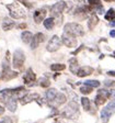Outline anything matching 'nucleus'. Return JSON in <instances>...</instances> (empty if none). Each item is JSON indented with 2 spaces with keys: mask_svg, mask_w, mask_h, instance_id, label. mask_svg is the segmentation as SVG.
Instances as JSON below:
<instances>
[{
  "mask_svg": "<svg viewBox=\"0 0 115 123\" xmlns=\"http://www.w3.org/2000/svg\"><path fill=\"white\" fill-rule=\"evenodd\" d=\"M57 114H59V111L56 110V109H54L53 113H51V115H49V117H54V115H57Z\"/></svg>",
  "mask_w": 115,
  "mask_h": 123,
  "instance_id": "nucleus-37",
  "label": "nucleus"
},
{
  "mask_svg": "<svg viewBox=\"0 0 115 123\" xmlns=\"http://www.w3.org/2000/svg\"><path fill=\"white\" fill-rule=\"evenodd\" d=\"M81 105H82V107H83V109L86 111H89L90 110V100L88 99L87 97H83V98H81Z\"/></svg>",
  "mask_w": 115,
  "mask_h": 123,
  "instance_id": "nucleus-27",
  "label": "nucleus"
},
{
  "mask_svg": "<svg viewBox=\"0 0 115 123\" xmlns=\"http://www.w3.org/2000/svg\"><path fill=\"white\" fill-rule=\"evenodd\" d=\"M46 17V10L45 9H37V10L34 11V14H33V18L35 23H41L42 21L45 19Z\"/></svg>",
  "mask_w": 115,
  "mask_h": 123,
  "instance_id": "nucleus-12",
  "label": "nucleus"
},
{
  "mask_svg": "<svg viewBox=\"0 0 115 123\" xmlns=\"http://www.w3.org/2000/svg\"><path fill=\"white\" fill-rule=\"evenodd\" d=\"M64 32L70 34V35L75 36V37H78V36H83L84 35V30L80 24L75 22H70L67 23L66 25L64 26Z\"/></svg>",
  "mask_w": 115,
  "mask_h": 123,
  "instance_id": "nucleus-1",
  "label": "nucleus"
},
{
  "mask_svg": "<svg viewBox=\"0 0 115 123\" xmlns=\"http://www.w3.org/2000/svg\"><path fill=\"white\" fill-rule=\"evenodd\" d=\"M105 1H109V2H110V1H115V0H105Z\"/></svg>",
  "mask_w": 115,
  "mask_h": 123,
  "instance_id": "nucleus-43",
  "label": "nucleus"
},
{
  "mask_svg": "<svg viewBox=\"0 0 115 123\" xmlns=\"http://www.w3.org/2000/svg\"><path fill=\"white\" fill-rule=\"evenodd\" d=\"M3 113H5V109H3V108L0 105V115H2Z\"/></svg>",
  "mask_w": 115,
  "mask_h": 123,
  "instance_id": "nucleus-40",
  "label": "nucleus"
},
{
  "mask_svg": "<svg viewBox=\"0 0 115 123\" xmlns=\"http://www.w3.org/2000/svg\"><path fill=\"white\" fill-rule=\"evenodd\" d=\"M11 97H12V89L0 90V102L1 103H6Z\"/></svg>",
  "mask_w": 115,
  "mask_h": 123,
  "instance_id": "nucleus-13",
  "label": "nucleus"
},
{
  "mask_svg": "<svg viewBox=\"0 0 115 123\" xmlns=\"http://www.w3.org/2000/svg\"><path fill=\"white\" fill-rule=\"evenodd\" d=\"M23 79H24L25 85H28V86H32V85H34V82H35V80H36V75L34 74V72L32 70V69L29 68L28 70H26L24 77H23Z\"/></svg>",
  "mask_w": 115,
  "mask_h": 123,
  "instance_id": "nucleus-10",
  "label": "nucleus"
},
{
  "mask_svg": "<svg viewBox=\"0 0 115 123\" xmlns=\"http://www.w3.org/2000/svg\"><path fill=\"white\" fill-rule=\"evenodd\" d=\"M45 41V34L41 33V32H38L36 33L35 35H33V38H32V42H31V49H34L36 47H38V45L41 43Z\"/></svg>",
  "mask_w": 115,
  "mask_h": 123,
  "instance_id": "nucleus-9",
  "label": "nucleus"
},
{
  "mask_svg": "<svg viewBox=\"0 0 115 123\" xmlns=\"http://www.w3.org/2000/svg\"><path fill=\"white\" fill-rule=\"evenodd\" d=\"M93 73V68L90 66H83L81 68L78 69V72H77L76 75H78L79 77H87L89 75H91Z\"/></svg>",
  "mask_w": 115,
  "mask_h": 123,
  "instance_id": "nucleus-15",
  "label": "nucleus"
},
{
  "mask_svg": "<svg viewBox=\"0 0 115 123\" xmlns=\"http://www.w3.org/2000/svg\"><path fill=\"white\" fill-rule=\"evenodd\" d=\"M84 85L92 88H98L100 86V81H98V80H87V81H84Z\"/></svg>",
  "mask_w": 115,
  "mask_h": 123,
  "instance_id": "nucleus-28",
  "label": "nucleus"
},
{
  "mask_svg": "<svg viewBox=\"0 0 115 123\" xmlns=\"http://www.w3.org/2000/svg\"><path fill=\"white\" fill-rule=\"evenodd\" d=\"M82 49H83V45H81V46H80V49H77V51H75V52H74V53H72V54H78V53H79L80 51H81Z\"/></svg>",
  "mask_w": 115,
  "mask_h": 123,
  "instance_id": "nucleus-38",
  "label": "nucleus"
},
{
  "mask_svg": "<svg viewBox=\"0 0 115 123\" xmlns=\"http://www.w3.org/2000/svg\"><path fill=\"white\" fill-rule=\"evenodd\" d=\"M32 38H33V34L31 33L30 31H24L21 34V40H22L23 43H25V44H31Z\"/></svg>",
  "mask_w": 115,
  "mask_h": 123,
  "instance_id": "nucleus-17",
  "label": "nucleus"
},
{
  "mask_svg": "<svg viewBox=\"0 0 115 123\" xmlns=\"http://www.w3.org/2000/svg\"><path fill=\"white\" fill-rule=\"evenodd\" d=\"M110 35L112 36V37H115V30H112L110 32Z\"/></svg>",
  "mask_w": 115,
  "mask_h": 123,
  "instance_id": "nucleus-39",
  "label": "nucleus"
},
{
  "mask_svg": "<svg viewBox=\"0 0 115 123\" xmlns=\"http://www.w3.org/2000/svg\"><path fill=\"white\" fill-rule=\"evenodd\" d=\"M25 62V55L23 53L22 49H15L14 54H13V59H12V65L13 68L15 69H20L22 68L23 64Z\"/></svg>",
  "mask_w": 115,
  "mask_h": 123,
  "instance_id": "nucleus-4",
  "label": "nucleus"
},
{
  "mask_svg": "<svg viewBox=\"0 0 115 123\" xmlns=\"http://www.w3.org/2000/svg\"><path fill=\"white\" fill-rule=\"evenodd\" d=\"M26 26H28V25H26V23H20V24L18 25V28L19 29H25Z\"/></svg>",
  "mask_w": 115,
  "mask_h": 123,
  "instance_id": "nucleus-35",
  "label": "nucleus"
},
{
  "mask_svg": "<svg viewBox=\"0 0 115 123\" xmlns=\"http://www.w3.org/2000/svg\"><path fill=\"white\" fill-rule=\"evenodd\" d=\"M60 45H61L60 37H59L58 35H54V36H52V38L49 40L48 44L46 46V49L48 52H56L59 49Z\"/></svg>",
  "mask_w": 115,
  "mask_h": 123,
  "instance_id": "nucleus-6",
  "label": "nucleus"
},
{
  "mask_svg": "<svg viewBox=\"0 0 115 123\" xmlns=\"http://www.w3.org/2000/svg\"><path fill=\"white\" fill-rule=\"evenodd\" d=\"M20 1H21V2H22L24 6H26V8H29V9H30V8H32V5H31L29 1H26V0H20Z\"/></svg>",
  "mask_w": 115,
  "mask_h": 123,
  "instance_id": "nucleus-32",
  "label": "nucleus"
},
{
  "mask_svg": "<svg viewBox=\"0 0 115 123\" xmlns=\"http://www.w3.org/2000/svg\"><path fill=\"white\" fill-rule=\"evenodd\" d=\"M66 68V65L64 64H53L51 65V69L53 72H60V70H64Z\"/></svg>",
  "mask_w": 115,
  "mask_h": 123,
  "instance_id": "nucleus-26",
  "label": "nucleus"
},
{
  "mask_svg": "<svg viewBox=\"0 0 115 123\" xmlns=\"http://www.w3.org/2000/svg\"><path fill=\"white\" fill-rule=\"evenodd\" d=\"M98 23H99V18L95 14H92L89 18V20H88V26H89L90 30H92Z\"/></svg>",
  "mask_w": 115,
  "mask_h": 123,
  "instance_id": "nucleus-22",
  "label": "nucleus"
},
{
  "mask_svg": "<svg viewBox=\"0 0 115 123\" xmlns=\"http://www.w3.org/2000/svg\"><path fill=\"white\" fill-rule=\"evenodd\" d=\"M110 25H111V26H115V21H113V20H112V22L110 23Z\"/></svg>",
  "mask_w": 115,
  "mask_h": 123,
  "instance_id": "nucleus-42",
  "label": "nucleus"
},
{
  "mask_svg": "<svg viewBox=\"0 0 115 123\" xmlns=\"http://www.w3.org/2000/svg\"><path fill=\"white\" fill-rule=\"evenodd\" d=\"M0 79H1V78H0Z\"/></svg>",
  "mask_w": 115,
  "mask_h": 123,
  "instance_id": "nucleus-44",
  "label": "nucleus"
},
{
  "mask_svg": "<svg viewBox=\"0 0 115 123\" xmlns=\"http://www.w3.org/2000/svg\"><path fill=\"white\" fill-rule=\"evenodd\" d=\"M40 85H41V87H43V88H48L49 85H51V81H49L48 79H46V78H42Z\"/></svg>",
  "mask_w": 115,
  "mask_h": 123,
  "instance_id": "nucleus-31",
  "label": "nucleus"
},
{
  "mask_svg": "<svg viewBox=\"0 0 115 123\" xmlns=\"http://www.w3.org/2000/svg\"><path fill=\"white\" fill-rule=\"evenodd\" d=\"M57 93H58V92H57V90L55 89V88H51V89H48L47 91H46V99H47V101L52 102V101L54 100V98L56 97Z\"/></svg>",
  "mask_w": 115,
  "mask_h": 123,
  "instance_id": "nucleus-23",
  "label": "nucleus"
},
{
  "mask_svg": "<svg viewBox=\"0 0 115 123\" xmlns=\"http://www.w3.org/2000/svg\"><path fill=\"white\" fill-rule=\"evenodd\" d=\"M18 76V73L17 72H13V70H11V69H9V70H7V72L2 73L1 74V78H2L3 80H11L12 78H14V77Z\"/></svg>",
  "mask_w": 115,
  "mask_h": 123,
  "instance_id": "nucleus-18",
  "label": "nucleus"
},
{
  "mask_svg": "<svg viewBox=\"0 0 115 123\" xmlns=\"http://www.w3.org/2000/svg\"><path fill=\"white\" fill-rule=\"evenodd\" d=\"M69 69H70V72L72 73V74L76 75L77 72H78V69H79V66H78V61H77V58H71L69 59Z\"/></svg>",
  "mask_w": 115,
  "mask_h": 123,
  "instance_id": "nucleus-20",
  "label": "nucleus"
},
{
  "mask_svg": "<svg viewBox=\"0 0 115 123\" xmlns=\"http://www.w3.org/2000/svg\"><path fill=\"white\" fill-rule=\"evenodd\" d=\"M66 9V2L60 0L58 2H56L55 5L52 6L51 8V14L53 18H56V17H59L61 13L64 12V10Z\"/></svg>",
  "mask_w": 115,
  "mask_h": 123,
  "instance_id": "nucleus-5",
  "label": "nucleus"
},
{
  "mask_svg": "<svg viewBox=\"0 0 115 123\" xmlns=\"http://www.w3.org/2000/svg\"><path fill=\"white\" fill-rule=\"evenodd\" d=\"M61 42L67 46V47H75L77 45V40L75 36L70 35V34L64 32L63 36H61Z\"/></svg>",
  "mask_w": 115,
  "mask_h": 123,
  "instance_id": "nucleus-7",
  "label": "nucleus"
},
{
  "mask_svg": "<svg viewBox=\"0 0 115 123\" xmlns=\"http://www.w3.org/2000/svg\"><path fill=\"white\" fill-rule=\"evenodd\" d=\"M44 26H45L46 30H52L55 25V18L51 17V18H47V19H44V22H43Z\"/></svg>",
  "mask_w": 115,
  "mask_h": 123,
  "instance_id": "nucleus-21",
  "label": "nucleus"
},
{
  "mask_svg": "<svg viewBox=\"0 0 115 123\" xmlns=\"http://www.w3.org/2000/svg\"><path fill=\"white\" fill-rule=\"evenodd\" d=\"M105 20H109V21H112V20H115V10L114 9H110L107 11L104 15Z\"/></svg>",
  "mask_w": 115,
  "mask_h": 123,
  "instance_id": "nucleus-25",
  "label": "nucleus"
},
{
  "mask_svg": "<svg viewBox=\"0 0 115 123\" xmlns=\"http://www.w3.org/2000/svg\"><path fill=\"white\" fill-rule=\"evenodd\" d=\"M7 9L9 10L10 17L13 18V19H23V18H25L26 17L25 11L23 10L18 3H11V5H8Z\"/></svg>",
  "mask_w": 115,
  "mask_h": 123,
  "instance_id": "nucleus-2",
  "label": "nucleus"
},
{
  "mask_svg": "<svg viewBox=\"0 0 115 123\" xmlns=\"http://www.w3.org/2000/svg\"><path fill=\"white\" fill-rule=\"evenodd\" d=\"M40 98V95L36 92H31V93H26L24 97L21 98V103L22 105H28V103L32 102V101H36Z\"/></svg>",
  "mask_w": 115,
  "mask_h": 123,
  "instance_id": "nucleus-11",
  "label": "nucleus"
},
{
  "mask_svg": "<svg viewBox=\"0 0 115 123\" xmlns=\"http://www.w3.org/2000/svg\"><path fill=\"white\" fill-rule=\"evenodd\" d=\"M107 75H110V76H115V72H107Z\"/></svg>",
  "mask_w": 115,
  "mask_h": 123,
  "instance_id": "nucleus-41",
  "label": "nucleus"
},
{
  "mask_svg": "<svg viewBox=\"0 0 115 123\" xmlns=\"http://www.w3.org/2000/svg\"><path fill=\"white\" fill-rule=\"evenodd\" d=\"M14 26H15V22L14 21H12L11 19L6 18L5 20H3V22H2L3 31H10V30H12Z\"/></svg>",
  "mask_w": 115,
  "mask_h": 123,
  "instance_id": "nucleus-16",
  "label": "nucleus"
},
{
  "mask_svg": "<svg viewBox=\"0 0 115 123\" xmlns=\"http://www.w3.org/2000/svg\"><path fill=\"white\" fill-rule=\"evenodd\" d=\"M6 105H7V109L11 112H14L17 110V107H18V101H17V98L14 96L10 98V99L8 100L7 102H6Z\"/></svg>",
  "mask_w": 115,
  "mask_h": 123,
  "instance_id": "nucleus-14",
  "label": "nucleus"
},
{
  "mask_svg": "<svg viewBox=\"0 0 115 123\" xmlns=\"http://www.w3.org/2000/svg\"><path fill=\"white\" fill-rule=\"evenodd\" d=\"M113 85H115L114 81H105V86H107V87H111Z\"/></svg>",
  "mask_w": 115,
  "mask_h": 123,
  "instance_id": "nucleus-36",
  "label": "nucleus"
},
{
  "mask_svg": "<svg viewBox=\"0 0 115 123\" xmlns=\"http://www.w3.org/2000/svg\"><path fill=\"white\" fill-rule=\"evenodd\" d=\"M105 101H106V97H105L104 95H102V93H99V92H98V96L94 99L95 105H102L105 103Z\"/></svg>",
  "mask_w": 115,
  "mask_h": 123,
  "instance_id": "nucleus-24",
  "label": "nucleus"
},
{
  "mask_svg": "<svg viewBox=\"0 0 115 123\" xmlns=\"http://www.w3.org/2000/svg\"><path fill=\"white\" fill-rule=\"evenodd\" d=\"M80 92L83 93V95H89V93L92 92V87H89V86L84 85L83 87H80Z\"/></svg>",
  "mask_w": 115,
  "mask_h": 123,
  "instance_id": "nucleus-29",
  "label": "nucleus"
},
{
  "mask_svg": "<svg viewBox=\"0 0 115 123\" xmlns=\"http://www.w3.org/2000/svg\"><path fill=\"white\" fill-rule=\"evenodd\" d=\"M66 100H67V98L64 93H57L56 97L54 98L53 102H54V105H61L66 102Z\"/></svg>",
  "mask_w": 115,
  "mask_h": 123,
  "instance_id": "nucleus-19",
  "label": "nucleus"
},
{
  "mask_svg": "<svg viewBox=\"0 0 115 123\" xmlns=\"http://www.w3.org/2000/svg\"><path fill=\"white\" fill-rule=\"evenodd\" d=\"M115 111V99H113L112 101L109 102V105L106 107H104L102 111H101V119H102L103 123H107L110 118L112 117L113 112Z\"/></svg>",
  "mask_w": 115,
  "mask_h": 123,
  "instance_id": "nucleus-3",
  "label": "nucleus"
},
{
  "mask_svg": "<svg viewBox=\"0 0 115 123\" xmlns=\"http://www.w3.org/2000/svg\"><path fill=\"white\" fill-rule=\"evenodd\" d=\"M88 2H89V6L91 7V9H95L98 6L102 5L100 0H88Z\"/></svg>",
  "mask_w": 115,
  "mask_h": 123,
  "instance_id": "nucleus-30",
  "label": "nucleus"
},
{
  "mask_svg": "<svg viewBox=\"0 0 115 123\" xmlns=\"http://www.w3.org/2000/svg\"><path fill=\"white\" fill-rule=\"evenodd\" d=\"M109 96H110V97H115V89L109 90Z\"/></svg>",
  "mask_w": 115,
  "mask_h": 123,
  "instance_id": "nucleus-34",
  "label": "nucleus"
},
{
  "mask_svg": "<svg viewBox=\"0 0 115 123\" xmlns=\"http://www.w3.org/2000/svg\"><path fill=\"white\" fill-rule=\"evenodd\" d=\"M78 114H79V110H75L69 105H67L65 108V110L63 111V113H61L63 117H65L67 119H71V120H75V119L78 118Z\"/></svg>",
  "mask_w": 115,
  "mask_h": 123,
  "instance_id": "nucleus-8",
  "label": "nucleus"
},
{
  "mask_svg": "<svg viewBox=\"0 0 115 123\" xmlns=\"http://www.w3.org/2000/svg\"><path fill=\"white\" fill-rule=\"evenodd\" d=\"M0 123H12V121H11L10 118H3L2 120L0 121Z\"/></svg>",
  "mask_w": 115,
  "mask_h": 123,
  "instance_id": "nucleus-33",
  "label": "nucleus"
}]
</instances>
